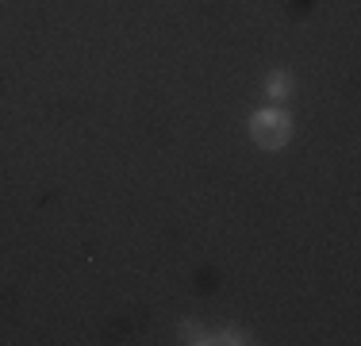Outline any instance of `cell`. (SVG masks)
<instances>
[{"label":"cell","instance_id":"3","mask_svg":"<svg viewBox=\"0 0 361 346\" xmlns=\"http://www.w3.org/2000/svg\"><path fill=\"white\" fill-rule=\"evenodd\" d=\"M208 342H216V346H238V342H250V335L238 331V327H223V331H212Z\"/></svg>","mask_w":361,"mask_h":346},{"label":"cell","instance_id":"1","mask_svg":"<svg viewBox=\"0 0 361 346\" xmlns=\"http://www.w3.org/2000/svg\"><path fill=\"white\" fill-rule=\"evenodd\" d=\"M250 135H254L257 146H265V150H281V146L288 143V135H292L288 112H281V108L254 112V116H250Z\"/></svg>","mask_w":361,"mask_h":346},{"label":"cell","instance_id":"2","mask_svg":"<svg viewBox=\"0 0 361 346\" xmlns=\"http://www.w3.org/2000/svg\"><path fill=\"white\" fill-rule=\"evenodd\" d=\"M288 89H292V77L285 73V69H277V73L265 77V97H269V100H285Z\"/></svg>","mask_w":361,"mask_h":346}]
</instances>
